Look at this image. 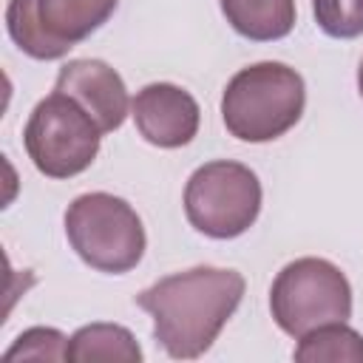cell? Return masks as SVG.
<instances>
[{
    "label": "cell",
    "instance_id": "9",
    "mask_svg": "<svg viewBox=\"0 0 363 363\" xmlns=\"http://www.w3.org/2000/svg\"><path fill=\"white\" fill-rule=\"evenodd\" d=\"M68 94L71 99H77L88 116L99 125L102 133H111L116 128H122L128 111H130V96L128 88L122 82V77L102 60H71L60 68L57 74V88Z\"/></svg>",
    "mask_w": 363,
    "mask_h": 363
},
{
    "label": "cell",
    "instance_id": "14",
    "mask_svg": "<svg viewBox=\"0 0 363 363\" xmlns=\"http://www.w3.org/2000/svg\"><path fill=\"white\" fill-rule=\"evenodd\" d=\"M312 11L320 31L335 40L363 34V0H312Z\"/></svg>",
    "mask_w": 363,
    "mask_h": 363
},
{
    "label": "cell",
    "instance_id": "2",
    "mask_svg": "<svg viewBox=\"0 0 363 363\" xmlns=\"http://www.w3.org/2000/svg\"><path fill=\"white\" fill-rule=\"evenodd\" d=\"M306 105L303 77L284 62L241 68L224 88L221 119L241 142H272L298 125Z\"/></svg>",
    "mask_w": 363,
    "mask_h": 363
},
{
    "label": "cell",
    "instance_id": "1",
    "mask_svg": "<svg viewBox=\"0 0 363 363\" xmlns=\"http://www.w3.org/2000/svg\"><path fill=\"white\" fill-rule=\"evenodd\" d=\"M244 286L247 281L235 269L193 267L142 289L136 303L153 318V337L170 357L196 360L238 309Z\"/></svg>",
    "mask_w": 363,
    "mask_h": 363
},
{
    "label": "cell",
    "instance_id": "7",
    "mask_svg": "<svg viewBox=\"0 0 363 363\" xmlns=\"http://www.w3.org/2000/svg\"><path fill=\"white\" fill-rule=\"evenodd\" d=\"M119 0H9L6 28L34 60H60L116 11Z\"/></svg>",
    "mask_w": 363,
    "mask_h": 363
},
{
    "label": "cell",
    "instance_id": "13",
    "mask_svg": "<svg viewBox=\"0 0 363 363\" xmlns=\"http://www.w3.org/2000/svg\"><path fill=\"white\" fill-rule=\"evenodd\" d=\"M3 360H68V337L51 326H31L6 349Z\"/></svg>",
    "mask_w": 363,
    "mask_h": 363
},
{
    "label": "cell",
    "instance_id": "6",
    "mask_svg": "<svg viewBox=\"0 0 363 363\" xmlns=\"http://www.w3.org/2000/svg\"><path fill=\"white\" fill-rule=\"evenodd\" d=\"M258 176L230 159H216L193 170L184 187L187 221L207 238H238L261 213Z\"/></svg>",
    "mask_w": 363,
    "mask_h": 363
},
{
    "label": "cell",
    "instance_id": "15",
    "mask_svg": "<svg viewBox=\"0 0 363 363\" xmlns=\"http://www.w3.org/2000/svg\"><path fill=\"white\" fill-rule=\"evenodd\" d=\"M357 88H360V96H363V62H360V68H357Z\"/></svg>",
    "mask_w": 363,
    "mask_h": 363
},
{
    "label": "cell",
    "instance_id": "8",
    "mask_svg": "<svg viewBox=\"0 0 363 363\" xmlns=\"http://www.w3.org/2000/svg\"><path fill=\"white\" fill-rule=\"evenodd\" d=\"M130 113L142 139L156 147L190 145L201 122V111L193 94L173 82H150L136 91Z\"/></svg>",
    "mask_w": 363,
    "mask_h": 363
},
{
    "label": "cell",
    "instance_id": "4",
    "mask_svg": "<svg viewBox=\"0 0 363 363\" xmlns=\"http://www.w3.org/2000/svg\"><path fill=\"white\" fill-rule=\"evenodd\" d=\"M269 312L295 340L318 326L343 323L352 318L349 278L326 258H295L272 281Z\"/></svg>",
    "mask_w": 363,
    "mask_h": 363
},
{
    "label": "cell",
    "instance_id": "12",
    "mask_svg": "<svg viewBox=\"0 0 363 363\" xmlns=\"http://www.w3.org/2000/svg\"><path fill=\"white\" fill-rule=\"evenodd\" d=\"M295 360L301 363H363V335L343 323H326L298 337Z\"/></svg>",
    "mask_w": 363,
    "mask_h": 363
},
{
    "label": "cell",
    "instance_id": "11",
    "mask_svg": "<svg viewBox=\"0 0 363 363\" xmlns=\"http://www.w3.org/2000/svg\"><path fill=\"white\" fill-rule=\"evenodd\" d=\"M68 360L71 363H94V360L139 363L142 349L130 335V329L119 323H88L68 337Z\"/></svg>",
    "mask_w": 363,
    "mask_h": 363
},
{
    "label": "cell",
    "instance_id": "10",
    "mask_svg": "<svg viewBox=\"0 0 363 363\" xmlns=\"http://www.w3.org/2000/svg\"><path fill=\"white\" fill-rule=\"evenodd\" d=\"M233 31L255 43H272L295 28V0H221Z\"/></svg>",
    "mask_w": 363,
    "mask_h": 363
},
{
    "label": "cell",
    "instance_id": "3",
    "mask_svg": "<svg viewBox=\"0 0 363 363\" xmlns=\"http://www.w3.org/2000/svg\"><path fill=\"white\" fill-rule=\"evenodd\" d=\"M71 250L99 272H130L145 255V227L139 213L113 193H82L65 210Z\"/></svg>",
    "mask_w": 363,
    "mask_h": 363
},
{
    "label": "cell",
    "instance_id": "5",
    "mask_svg": "<svg viewBox=\"0 0 363 363\" xmlns=\"http://www.w3.org/2000/svg\"><path fill=\"white\" fill-rule=\"evenodd\" d=\"M102 130L88 111L62 91L48 94L28 113L23 145L34 167L48 179H71L91 167Z\"/></svg>",
    "mask_w": 363,
    "mask_h": 363
}]
</instances>
